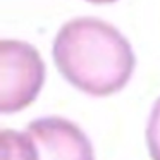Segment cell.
<instances>
[{
	"instance_id": "8992f818",
	"label": "cell",
	"mask_w": 160,
	"mask_h": 160,
	"mask_svg": "<svg viewBox=\"0 0 160 160\" xmlns=\"http://www.w3.org/2000/svg\"><path fill=\"white\" fill-rule=\"evenodd\" d=\"M91 4H112V2H117V0H86Z\"/></svg>"
},
{
	"instance_id": "7a4b0ae2",
	"label": "cell",
	"mask_w": 160,
	"mask_h": 160,
	"mask_svg": "<svg viewBox=\"0 0 160 160\" xmlns=\"http://www.w3.org/2000/svg\"><path fill=\"white\" fill-rule=\"evenodd\" d=\"M45 62L33 45L19 40L0 43V112L14 114L29 107L45 83Z\"/></svg>"
},
{
	"instance_id": "3957f363",
	"label": "cell",
	"mask_w": 160,
	"mask_h": 160,
	"mask_svg": "<svg viewBox=\"0 0 160 160\" xmlns=\"http://www.w3.org/2000/svg\"><path fill=\"white\" fill-rule=\"evenodd\" d=\"M26 132L35 143L38 160H95L86 132L64 117H40L28 124Z\"/></svg>"
},
{
	"instance_id": "277c9868",
	"label": "cell",
	"mask_w": 160,
	"mask_h": 160,
	"mask_svg": "<svg viewBox=\"0 0 160 160\" xmlns=\"http://www.w3.org/2000/svg\"><path fill=\"white\" fill-rule=\"evenodd\" d=\"M2 160H38L35 143L26 131L4 129L0 136Z\"/></svg>"
},
{
	"instance_id": "6da1fadb",
	"label": "cell",
	"mask_w": 160,
	"mask_h": 160,
	"mask_svg": "<svg viewBox=\"0 0 160 160\" xmlns=\"http://www.w3.org/2000/svg\"><path fill=\"white\" fill-rule=\"evenodd\" d=\"M52 57L64 79L91 97L124 90L136 66L128 38L97 18L67 21L53 40Z\"/></svg>"
},
{
	"instance_id": "5b68a950",
	"label": "cell",
	"mask_w": 160,
	"mask_h": 160,
	"mask_svg": "<svg viewBox=\"0 0 160 160\" xmlns=\"http://www.w3.org/2000/svg\"><path fill=\"white\" fill-rule=\"evenodd\" d=\"M146 145L152 160H160V97L153 103L146 124Z\"/></svg>"
}]
</instances>
